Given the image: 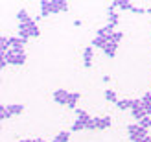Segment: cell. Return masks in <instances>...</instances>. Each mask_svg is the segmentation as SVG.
<instances>
[{
    "label": "cell",
    "mask_w": 151,
    "mask_h": 142,
    "mask_svg": "<svg viewBox=\"0 0 151 142\" xmlns=\"http://www.w3.org/2000/svg\"><path fill=\"white\" fill-rule=\"evenodd\" d=\"M138 125H142L144 129H149V128H151V116H146V118H142V120L138 122Z\"/></svg>",
    "instance_id": "cell-24"
},
{
    "label": "cell",
    "mask_w": 151,
    "mask_h": 142,
    "mask_svg": "<svg viewBox=\"0 0 151 142\" xmlns=\"http://www.w3.org/2000/svg\"><path fill=\"white\" fill-rule=\"evenodd\" d=\"M79 98H81V94L79 92H70V98H68V105H66V107H68V109H78V107H76V105H78V102H79Z\"/></svg>",
    "instance_id": "cell-12"
},
{
    "label": "cell",
    "mask_w": 151,
    "mask_h": 142,
    "mask_svg": "<svg viewBox=\"0 0 151 142\" xmlns=\"http://www.w3.org/2000/svg\"><path fill=\"white\" fill-rule=\"evenodd\" d=\"M118 20H120V17H118V13H109V24H111L112 28H116V24H118Z\"/></svg>",
    "instance_id": "cell-21"
},
{
    "label": "cell",
    "mask_w": 151,
    "mask_h": 142,
    "mask_svg": "<svg viewBox=\"0 0 151 142\" xmlns=\"http://www.w3.org/2000/svg\"><path fill=\"white\" fill-rule=\"evenodd\" d=\"M144 109H146V115H147V116H151V103H146Z\"/></svg>",
    "instance_id": "cell-28"
},
{
    "label": "cell",
    "mask_w": 151,
    "mask_h": 142,
    "mask_svg": "<svg viewBox=\"0 0 151 142\" xmlns=\"http://www.w3.org/2000/svg\"><path fill=\"white\" fill-rule=\"evenodd\" d=\"M127 131H129V140L131 142H142L147 137V129H144L138 124H131L127 125Z\"/></svg>",
    "instance_id": "cell-1"
},
{
    "label": "cell",
    "mask_w": 151,
    "mask_h": 142,
    "mask_svg": "<svg viewBox=\"0 0 151 142\" xmlns=\"http://www.w3.org/2000/svg\"><path fill=\"white\" fill-rule=\"evenodd\" d=\"M112 33H114V28H112L111 24H107V26H103V28H100V30H98V37H107V35H112Z\"/></svg>",
    "instance_id": "cell-14"
},
{
    "label": "cell",
    "mask_w": 151,
    "mask_h": 142,
    "mask_svg": "<svg viewBox=\"0 0 151 142\" xmlns=\"http://www.w3.org/2000/svg\"><path fill=\"white\" fill-rule=\"evenodd\" d=\"M92 56H94V48L92 46H87L83 50V65H85V68H90V66H92Z\"/></svg>",
    "instance_id": "cell-6"
},
{
    "label": "cell",
    "mask_w": 151,
    "mask_h": 142,
    "mask_svg": "<svg viewBox=\"0 0 151 142\" xmlns=\"http://www.w3.org/2000/svg\"><path fill=\"white\" fill-rule=\"evenodd\" d=\"M17 19H19V24H28L29 20H33V19L28 15V11H26V9H19V13H17Z\"/></svg>",
    "instance_id": "cell-13"
},
{
    "label": "cell",
    "mask_w": 151,
    "mask_h": 142,
    "mask_svg": "<svg viewBox=\"0 0 151 142\" xmlns=\"http://www.w3.org/2000/svg\"><path fill=\"white\" fill-rule=\"evenodd\" d=\"M92 122L96 125V129H109L111 128V124H112V118L111 116H94L92 118Z\"/></svg>",
    "instance_id": "cell-4"
},
{
    "label": "cell",
    "mask_w": 151,
    "mask_h": 142,
    "mask_svg": "<svg viewBox=\"0 0 151 142\" xmlns=\"http://www.w3.org/2000/svg\"><path fill=\"white\" fill-rule=\"evenodd\" d=\"M87 129H96V125H94V122H92V120L87 122Z\"/></svg>",
    "instance_id": "cell-29"
},
{
    "label": "cell",
    "mask_w": 151,
    "mask_h": 142,
    "mask_svg": "<svg viewBox=\"0 0 151 142\" xmlns=\"http://www.w3.org/2000/svg\"><path fill=\"white\" fill-rule=\"evenodd\" d=\"M11 54L13 56H24L26 54V52H24V46H11Z\"/></svg>",
    "instance_id": "cell-23"
},
{
    "label": "cell",
    "mask_w": 151,
    "mask_h": 142,
    "mask_svg": "<svg viewBox=\"0 0 151 142\" xmlns=\"http://www.w3.org/2000/svg\"><path fill=\"white\" fill-rule=\"evenodd\" d=\"M101 50H103V54L107 56V57H114V56H116V50H118V44H114V43H107Z\"/></svg>",
    "instance_id": "cell-8"
},
{
    "label": "cell",
    "mask_w": 151,
    "mask_h": 142,
    "mask_svg": "<svg viewBox=\"0 0 151 142\" xmlns=\"http://www.w3.org/2000/svg\"><path fill=\"white\" fill-rule=\"evenodd\" d=\"M146 13H151V7H147V9H146Z\"/></svg>",
    "instance_id": "cell-34"
},
{
    "label": "cell",
    "mask_w": 151,
    "mask_h": 142,
    "mask_svg": "<svg viewBox=\"0 0 151 142\" xmlns=\"http://www.w3.org/2000/svg\"><path fill=\"white\" fill-rule=\"evenodd\" d=\"M133 13H138L140 15V13H146V9H144V7H137V6H134L133 7Z\"/></svg>",
    "instance_id": "cell-27"
},
{
    "label": "cell",
    "mask_w": 151,
    "mask_h": 142,
    "mask_svg": "<svg viewBox=\"0 0 151 142\" xmlns=\"http://www.w3.org/2000/svg\"><path fill=\"white\" fill-rule=\"evenodd\" d=\"M83 129H87V125L83 124V122H79V120H76L74 124H72V128H70V131H83Z\"/></svg>",
    "instance_id": "cell-20"
},
{
    "label": "cell",
    "mask_w": 151,
    "mask_h": 142,
    "mask_svg": "<svg viewBox=\"0 0 151 142\" xmlns=\"http://www.w3.org/2000/svg\"><path fill=\"white\" fill-rule=\"evenodd\" d=\"M0 56H4V57H6V61H7V65L22 66V65L26 63V54H24V56H13L11 52H7V54H0Z\"/></svg>",
    "instance_id": "cell-3"
},
{
    "label": "cell",
    "mask_w": 151,
    "mask_h": 142,
    "mask_svg": "<svg viewBox=\"0 0 151 142\" xmlns=\"http://www.w3.org/2000/svg\"><path fill=\"white\" fill-rule=\"evenodd\" d=\"M133 2H127V0H118V9L122 11H133Z\"/></svg>",
    "instance_id": "cell-17"
},
{
    "label": "cell",
    "mask_w": 151,
    "mask_h": 142,
    "mask_svg": "<svg viewBox=\"0 0 151 142\" xmlns=\"http://www.w3.org/2000/svg\"><path fill=\"white\" fill-rule=\"evenodd\" d=\"M142 105H146V103H151V92H147V94H144V96H142Z\"/></svg>",
    "instance_id": "cell-26"
},
{
    "label": "cell",
    "mask_w": 151,
    "mask_h": 142,
    "mask_svg": "<svg viewBox=\"0 0 151 142\" xmlns=\"http://www.w3.org/2000/svg\"><path fill=\"white\" fill-rule=\"evenodd\" d=\"M105 44H107V41H105L103 37H98V35L90 41V46H92V48H103Z\"/></svg>",
    "instance_id": "cell-16"
},
{
    "label": "cell",
    "mask_w": 151,
    "mask_h": 142,
    "mask_svg": "<svg viewBox=\"0 0 151 142\" xmlns=\"http://www.w3.org/2000/svg\"><path fill=\"white\" fill-rule=\"evenodd\" d=\"M116 107L122 109V111H127V109L131 111V100H125V98H124V100H118V102H116Z\"/></svg>",
    "instance_id": "cell-19"
},
{
    "label": "cell",
    "mask_w": 151,
    "mask_h": 142,
    "mask_svg": "<svg viewBox=\"0 0 151 142\" xmlns=\"http://www.w3.org/2000/svg\"><path fill=\"white\" fill-rule=\"evenodd\" d=\"M122 39H124V33L122 32H114V33L111 35V43H114V44H118Z\"/></svg>",
    "instance_id": "cell-22"
},
{
    "label": "cell",
    "mask_w": 151,
    "mask_h": 142,
    "mask_svg": "<svg viewBox=\"0 0 151 142\" xmlns=\"http://www.w3.org/2000/svg\"><path fill=\"white\" fill-rule=\"evenodd\" d=\"M11 115H9V111H7L4 105H0V120H7Z\"/></svg>",
    "instance_id": "cell-25"
},
{
    "label": "cell",
    "mask_w": 151,
    "mask_h": 142,
    "mask_svg": "<svg viewBox=\"0 0 151 142\" xmlns=\"http://www.w3.org/2000/svg\"><path fill=\"white\" fill-rule=\"evenodd\" d=\"M6 109L9 111L11 116H17V115L24 113V105H22V103H11V105H6Z\"/></svg>",
    "instance_id": "cell-7"
},
{
    "label": "cell",
    "mask_w": 151,
    "mask_h": 142,
    "mask_svg": "<svg viewBox=\"0 0 151 142\" xmlns=\"http://www.w3.org/2000/svg\"><path fill=\"white\" fill-rule=\"evenodd\" d=\"M52 2H54V7H55V11L57 13H61V11H68V2H66V0H52Z\"/></svg>",
    "instance_id": "cell-11"
},
{
    "label": "cell",
    "mask_w": 151,
    "mask_h": 142,
    "mask_svg": "<svg viewBox=\"0 0 151 142\" xmlns=\"http://www.w3.org/2000/svg\"><path fill=\"white\" fill-rule=\"evenodd\" d=\"M68 140H70V131H61L54 137L52 142H68Z\"/></svg>",
    "instance_id": "cell-15"
},
{
    "label": "cell",
    "mask_w": 151,
    "mask_h": 142,
    "mask_svg": "<svg viewBox=\"0 0 151 142\" xmlns=\"http://www.w3.org/2000/svg\"><path fill=\"white\" fill-rule=\"evenodd\" d=\"M81 24H83V22H81V20H79V19H78V20H74V26H78V28H79V26H81Z\"/></svg>",
    "instance_id": "cell-30"
},
{
    "label": "cell",
    "mask_w": 151,
    "mask_h": 142,
    "mask_svg": "<svg viewBox=\"0 0 151 142\" xmlns=\"http://www.w3.org/2000/svg\"><path fill=\"white\" fill-rule=\"evenodd\" d=\"M19 142H32V138H24V140H19Z\"/></svg>",
    "instance_id": "cell-33"
},
{
    "label": "cell",
    "mask_w": 151,
    "mask_h": 142,
    "mask_svg": "<svg viewBox=\"0 0 151 142\" xmlns=\"http://www.w3.org/2000/svg\"><path fill=\"white\" fill-rule=\"evenodd\" d=\"M103 98L107 100V102H112V103H116V102H118V96H116V92H114V91H111V89H107V91H105Z\"/></svg>",
    "instance_id": "cell-18"
},
{
    "label": "cell",
    "mask_w": 151,
    "mask_h": 142,
    "mask_svg": "<svg viewBox=\"0 0 151 142\" xmlns=\"http://www.w3.org/2000/svg\"><path fill=\"white\" fill-rule=\"evenodd\" d=\"M39 6H41V17H48V15H52V13H57L52 0H41Z\"/></svg>",
    "instance_id": "cell-5"
},
{
    "label": "cell",
    "mask_w": 151,
    "mask_h": 142,
    "mask_svg": "<svg viewBox=\"0 0 151 142\" xmlns=\"http://www.w3.org/2000/svg\"><path fill=\"white\" fill-rule=\"evenodd\" d=\"M142 142H151V137H149V135H147V137H146V138H144V140H142Z\"/></svg>",
    "instance_id": "cell-32"
},
{
    "label": "cell",
    "mask_w": 151,
    "mask_h": 142,
    "mask_svg": "<svg viewBox=\"0 0 151 142\" xmlns=\"http://www.w3.org/2000/svg\"><path fill=\"white\" fill-rule=\"evenodd\" d=\"M76 120H79V122H83V124L87 125V122H90L92 118L88 116L87 111H83V109H76Z\"/></svg>",
    "instance_id": "cell-10"
},
{
    "label": "cell",
    "mask_w": 151,
    "mask_h": 142,
    "mask_svg": "<svg viewBox=\"0 0 151 142\" xmlns=\"http://www.w3.org/2000/svg\"><path fill=\"white\" fill-rule=\"evenodd\" d=\"M131 116L134 118V120H142V118H146L147 115H146V109H144V105L142 107H134V109H131Z\"/></svg>",
    "instance_id": "cell-9"
},
{
    "label": "cell",
    "mask_w": 151,
    "mask_h": 142,
    "mask_svg": "<svg viewBox=\"0 0 151 142\" xmlns=\"http://www.w3.org/2000/svg\"><path fill=\"white\" fill-rule=\"evenodd\" d=\"M52 98L57 105H68V98H70V92L65 91V89H57V91L52 94Z\"/></svg>",
    "instance_id": "cell-2"
},
{
    "label": "cell",
    "mask_w": 151,
    "mask_h": 142,
    "mask_svg": "<svg viewBox=\"0 0 151 142\" xmlns=\"http://www.w3.org/2000/svg\"><path fill=\"white\" fill-rule=\"evenodd\" d=\"M32 142H46V140H42V138H32Z\"/></svg>",
    "instance_id": "cell-31"
}]
</instances>
